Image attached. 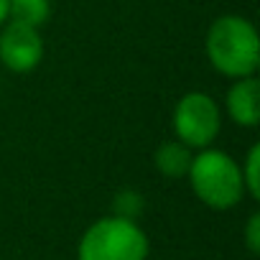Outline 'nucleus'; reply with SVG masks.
<instances>
[{
    "instance_id": "obj_1",
    "label": "nucleus",
    "mask_w": 260,
    "mask_h": 260,
    "mask_svg": "<svg viewBox=\"0 0 260 260\" xmlns=\"http://www.w3.org/2000/svg\"><path fill=\"white\" fill-rule=\"evenodd\" d=\"M207 59L214 72L230 79L255 77L260 67V41L252 21L237 13H227L212 21L207 31Z\"/></svg>"
},
{
    "instance_id": "obj_11",
    "label": "nucleus",
    "mask_w": 260,
    "mask_h": 260,
    "mask_svg": "<svg viewBox=\"0 0 260 260\" xmlns=\"http://www.w3.org/2000/svg\"><path fill=\"white\" fill-rule=\"evenodd\" d=\"M245 247L250 255H257L260 252V214L252 212L247 217V224H245Z\"/></svg>"
},
{
    "instance_id": "obj_12",
    "label": "nucleus",
    "mask_w": 260,
    "mask_h": 260,
    "mask_svg": "<svg viewBox=\"0 0 260 260\" xmlns=\"http://www.w3.org/2000/svg\"><path fill=\"white\" fill-rule=\"evenodd\" d=\"M8 21V0H0V26Z\"/></svg>"
},
{
    "instance_id": "obj_4",
    "label": "nucleus",
    "mask_w": 260,
    "mask_h": 260,
    "mask_svg": "<svg viewBox=\"0 0 260 260\" xmlns=\"http://www.w3.org/2000/svg\"><path fill=\"white\" fill-rule=\"evenodd\" d=\"M171 127L176 141L191 151L209 148L222 130V107L207 92H186L174 107Z\"/></svg>"
},
{
    "instance_id": "obj_9",
    "label": "nucleus",
    "mask_w": 260,
    "mask_h": 260,
    "mask_svg": "<svg viewBox=\"0 0 260 260\" xmlns=\"http://www.w3.org/2000/svg\"><path fill=\"white\" fill-rule=\"evenodd\" d=\"M260 146H250L245 161L240 164V174H242V186H245V197H250L252 202L260 199Z\"/></svg>"
},
{
    "instance_id": "obj_5",
    "label": "nucleus",
    "mask_w": 260,
    "mask_h": 260,
    "mask_svg": "<svg viewBox=\"0 0 260 260\" xmlns=\"http://www.w3.org/2000/svg\"><path fill=\"white\" fill-rule=\"evenodd\" d=\"M41 59H44L41 28L18 21H6L0 26V61L6 69L16 74H28L41 64Z\"/></svg>"
},
{
    "instance_id": "obj_2",
    "label": "nucleus",
    "mask_w": 260,
    "mask_h": 260,
    "mask_svg": "<svg viewBox=\"0 0 260 260\" xmlns=\"http://www.w3.org/2000/svg\"><path fill=\"white\" fill-rule=\"evenodd\" d=\"M186 179L194 197L214 212L235 209L245 199L240 164L219 148L209 146V148L194 151Z\"/></svg>"
},
{
    "instance_id": "obj_7",
    "label": "nucleus",
    "mask_w": 260,
    "mask_h": 260,
    "mask_svg": "<svg viewBox=\"0 0 260 260\" xmlns=\"http://www.w3.org/2000/svg\"><path fill=\"white\" fill-rule=\"evenodd\" d=\"M191 158H194V151L189 146H184L181 141H166L156 148L153 153V164L156 169L169 176V179H184L189 174V166H191Z\"/></svg>"
},
{
    "instance_id": "obj_10",
    "label": "nucleus",
    "mask_w": 260,
    "mask_h": 260,
    "mask_svg": "<svg viewBox=\"0 0 260 260\" xmlns=\"http://www.w3.org/2000/svg\"><path fill=\"white\" fill-rule=\"evenodd\" d=\"M143 194L136 191V189H120L115 197H112V212L115 217H122V219H133L138 222V217L143 214Z\"/></svg>"
},
{
    "instance_id": "obj_8",
    "label": "nucleus",
    "mask_w": 260,
    "mask_h": 260,
    "mask_svg": "<svg viewBox=\"0 0 260 260\" xmlns=\"http://www.w3.org/2000/svg\"><path fill=\"white\" fill-rule=\"evenodd\" d=\"M51 18V0H8V21L41 28Z\"/></svg>"
},
{
    "instance_id": "obj_6",
    "label": "nucleus",
    "mask_w": 260,
    "mask_h": 260,
    "mask_svg": "<svg viewBox=\"0 0 260 260\" xmlns=\"http://www.w3.org/2000/svg\"><path fill=\"white\" fill-rule=\"evenodd\" d=\"M224 110L240 127H257L260 122V82L257 77L232 79L224 94Z\"/></svg>"
},
{
    "instance_id": "obj_3",
    "label": "nucleus",
    "mask_w": 260,
    "mask_h": 260,
    "mask_svg": "<svg viewBox=\"0 0 260 260\" xmlns=\"http://www.w3.org/2000/svg\"><path fill=\"white\" fill-rule=\"evenodd\" d=\"M148 252L151 242L143 227L115 214L94 219L77 245V260H146Z\"/></svg>"
}]
</instances>
